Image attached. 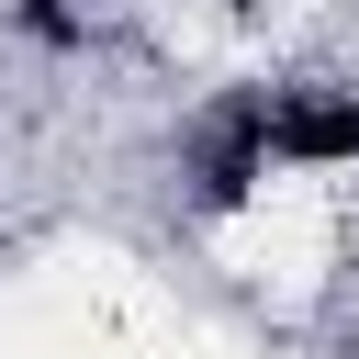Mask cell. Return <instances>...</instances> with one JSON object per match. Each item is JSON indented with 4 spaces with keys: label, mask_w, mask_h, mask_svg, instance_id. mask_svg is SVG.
Returning <instances> with one entry per match:
<instances>
[{
    "label": "cell",
    "mask_w": 359,
    "mask_h": 359,
    "mask_svg": "<svg viewBox=\"0 0 359 359\" xmlns=\"http://www.w3.org/2000/svg\"><path fill=\"white\" fill-rule=\"evenodd\" d=\"M135 22V0H11V34L34 45V56H90V45H112Z\"/></svg>",
    "instance_id": "cell-1"
}]
</instances>
